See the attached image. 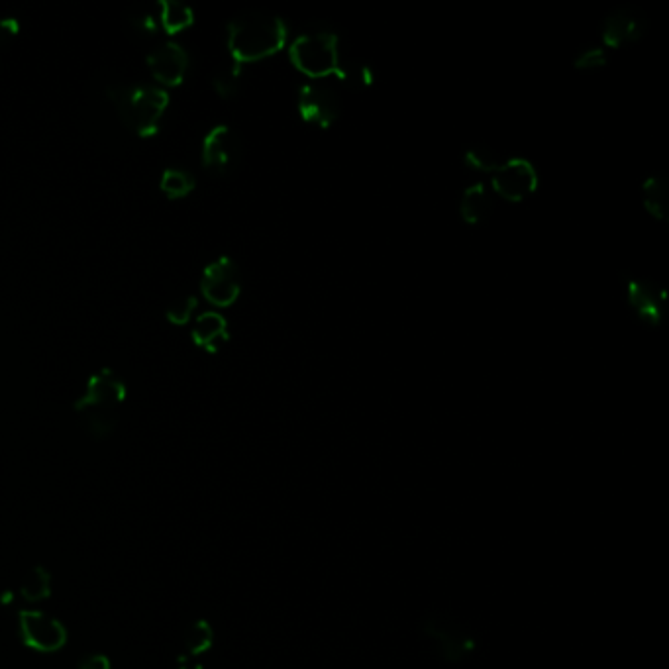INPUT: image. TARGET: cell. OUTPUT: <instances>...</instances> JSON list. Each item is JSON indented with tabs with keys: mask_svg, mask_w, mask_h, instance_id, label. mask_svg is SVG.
I'll return each instance as SVG.
<instances>
[{
	"mask_svg": "<svg viewBox=\"0 0 669 669\" xmlns=\"http://www.w3.org/2000/svg\"><path fill=\"white\" fill-rule=\"evenodd\" d=\"M287 44V26L279 16L246 12L228 24V52L238 65L256 63L281 52Z\"/></svg>",
	"mask_w": 669,
	"mask_h": 669,
	"instance_id": "6da1fadb",
	"label": "cell"
},
{
	"mask_svg": "<svg viewBox=\"0 0 669 669\" xmlns=\"http://www.w3.org/2000/svg\"><path fill=\"white\" fill-rule=\"evenodd\" d=\"M124 399V381L110 369H103L89 377L85 393L75 403V411L85 418L91 436L103 440L114 432Z\"/></svg>",
	"mask_w": 669,
	"mask_h": 669,
	"instance_id": "7a4b0ae2",
	"label": "cell"
},
{
	"mask_svg": "<svg viewBox=\"0 0 669 669\" xmlns=\"http://www.w3.org/2000/svg\"><path fill=\"white\" fill-rule=\"evenodd\" d=\"M108 99L114 104L122 124L142 138L157 134L161 116L169 104L167 93L154 85L114 87L108 91Z\"/></svg>",
	"mask_w": 669,
	"mask_h": 669,
	"instance_id": "3957f363",
	"label": "cell"
},
{
	"mask_svg": "<svg viewBox=\"0 0 669 669\" xmlns=\"http://www.w3.org/2000/svg\"><path fill=\"white\" fill-rule=\"evenodd\" d=\"M293 65L309 79L342 77L340 36L328 30H312L297 36L289 48Z\"/></svg>",
	"mask_w": 669,
	"mask_h": 669,
	"instance_id": "277c9868",
	"label": "cell"
},
{
	"mask_svg": "<svg viewBox=\"0 0 669 669\" xmlns=\"http://www.w3.org/2000/svg\"><path fill=\"white\" fill-rule=\"evenodd\" d=\"M491 179L495 193L509 203H520L538 189V171L524 157L501 161V165L491 173Z\"/></svg>",
	"mask_w": 669,
	"mask_h": 669,
	"instance_id": "5b68a950",
	"label": "cell"
},
{
	"mask_svg": "<svg viewBox=\"0 0 669 669\" xmlns=\"http://www.w3.org/2000/svg\"><path fill=\"white\" fill-rule=\"evenodd\" d=\"M201 291L206 301L216 307H230L242 291V277L236 261L228 256L208 263L201 279Z\"/></svg>",
	"mask_w": 669,
	"mask_h": 669,
	"instance_id": "8992f818",
	"label": "cell"
},
{
	"mask_svg": "<svg viewBox=\"0 0 669 669\" xmlns=\"http://www.w3.org/2000/svg\"><path fill=\"white\" fill-rule=\"evenodd\" d=\"M18 634L28 648L44 654L61 650L67 642V630L63 624L38 611H20Z\"/></svg>",
	"mask_w": 669,
	"mask_h": 669,
	"instance_id": "52a82bcc",
	"label": "cell"
},
{
	"mask_svg": "<svg viewBox=\"0 0 669 669\" xmlns=\"http://www.w3.org/2000/svg\"><path fill=\"white\" fill-rule=\"evenodd\" d=\"M650 20L646 12L636 6H618L603 22L601 38L607 48L634 44L648 34Z\"/></svg>",
	"mask_w": 669,
	"mask_h": 669,
	"instance_id": "ba28073f",
	"label": "cell"
},
{
	"mask_svg": "<svg viewBox=\"0 0 669 669\" xmlns=\"http://www.w3.org/2000/svg\"><path fill=\"white\" fill-rule=\"evenodd\" d=\"M299 114L307 124H314L322 130L330 128L342 112V103L338 93L328 85L310 83L299 93Z\"/></svg>",
	"mask_w": 669,
	"mask_h": 669,
	"instance_id": "9c48e42d",
	"label": "cell"
},
{
	"mask_svg": "<svg viewBox=\"0 0 669 669\" xmlns=\"http://www.w3.org/2000/svg\"><path fill=\"white\" fill-rule=\"evenodd\" d=\"M242 157V140L226 124L214 126L203 140V165L214 173L230 171Z\"/></svg>",
	"mask_w": 669,
	"mask_h": 669,
	"instance_id": "30bf717a",
	"label": "cell"
},
{
	"mask_svg": "<svg viewBox=\"0 0 669 669\" xmlns=\"http://www.w3.org/2000/svg\"><path fill=\"white\" fill-rule=\"evenodd\" d=\"M155 81L167 87L179 85L189 69V53L175 42H161L146 57Z\"/></svg>",
	"mask_w": 669,
	"mask_h": 669,
	"instance_id": "8fae6325",
	"label": "cell"
},
{
	"mask_svg": "<svg viewBox=\"0 0 669 669\" xmlns=\"http://www.w3.org/2000/svg\"><path fill=\"white\" fill-rule=\"evenodd\" d=\"M628 305L638 318L650 326H658L666 312V293L652 281L632 277L626 281Z\"/></svg>",
	"mask_w": 669,
	"mask_h": 669,
	"instance_id": "7c38bea8",
	"label": "cell"
},
{
	"mask_svg": "<svg viewBox=\"0 0 669 669\" xmlns=\"http://www.w3.org/2000/svg\"><path fill=\"white\" fill-rule=\"evenodd\" d=\"M424 634L434 642L438 654L452 664L462 662L475 648V640L465 630L454 624H442L440 620L434 618L426 620Z\"/></svg>",
	"mask_w": 669,
	"mask_h": 669,
	"instance_id": "4fadbf2b",
	"label": "cell"
},
{
	"mask_svg": "<svg viewBox=\"0 0 669 669\" xmlns=\"http://www.w3.org/2000/svg\"><path fill=\"white\" fill-rule=\"evenodd\" d=\"M191 338L199 348H205L208 352H216L220 342H226L230 338L228 334V322L222 314L208 310L197 316Z\"/></svg>",
	"mask_w": 669,
	"mask_h": 669,
	"instance_id": "5bb4252c",
	"label": "cell"
},
{
	"mask_svg": "<svg viewBox=\"0 0 669 669\" xmlns=\"http://www.w3.org/2000/svg\"><path fill=\"white\" fill-rule=\"evenodd\" d=\"M493 210V199L483 183L467 187L462 195L460 214L467 224H481Z\"/></svg>",
	"mask_w": 669,
	"mask_h": 669,
	"instance_id": "9a60e30c",
	"label": "cell"
},
{
	"mask_svg": "<svg viewBox=\"0 0 669 669\" xmlns=\"http://www.w3.org/2000/svg\"><path fill=\"white\" fill-rule=\"evenodd\" d=\"M642 201L650 216L656 220H666L669 210L668 179L664 175H652L642 185Z\"/></svg>",
	"mask_w": 669,
	"mask_h": 669,
	"instance_id": "2e32d148",
	"label": "cell"
},
{
	"mask_svg": "<svg viewBox=\"0 0 669 669\" xmlns=\"http://www.w3.org/2000/svg\"><path fill=\"white\" fill-rule=\"evenodd\" d=\"M20 597L28 603H40L52 595V573L46 567H32L20 581Z\"/></svg>",
	"mask_w": 669,
	"mask_h": 669,
	"instance_id": "e0dca14e",
	"label": "cell"
},
{
	"mask_svg": "<svg viewBox=\"0 0 669 669\" xmlns=\"http://www.w3.org/2000/svg\"><path fill=\"white\" fill-rule=\"evenodd\" d=\"M157 6H159L161 28L167 34H179L185 28H189L195 20L191 6H187L179 0H163V2H157Z\"/></svg>",
	"mask_w": 669,
	"mask_h": 669,
	"instance_id": "ac0fdd59",
	"label": "cell"
},
{
	"mask_svg": "<svg viewBox=\"0 0 669 669\" xmlns=\"http://www.w3.org/2000/svg\"><path fill=\"white\" fill-rule=\"evenodd\" d=\"M212 642H214V632H212V626L206 622V620H197L193 622L185 636H183V650H185V656L187 658H193V656H201L208 652L212 648Z\"/></svg>",
	"mask_w": 669,
	"mask_h": 669,
	"instance_id": "d6986e66",
	"label": "cell"
},
{
	"mask_svg": "<svg viewBox=\"0 0 669 669\" xmlns=\"http://www.w3.org/2000/svg\"><path fill=\"white\" fill-rule=\"evenodd\" d=\"M159 189L169 199H183L195 189V179L183 169H165L159 181Z\"/></svg>",
	"mask_w": 669,
	"mask_h": 669,
	"instance_id": "ffe728a7",
	"label": "cell"
},
{
	"mask_svg": "<svg viewBox=\"0 0 669 669\" xmlns=\"http://www.w3.org/2000/svg\"><path fill=\"white\" fill-rule=\"evenodd\" d=\"M240 83H242V65H238L236 61L220 67L212 79L216 93L224 99L234 97L240 91Z\"/></svg>",
	"mask_w": 669,
	"mask_h": 669,
	"instance_id": "44dd1931",
	"label": "cell"
},
{
	"mask_svg": "<svg viewBox=\"0 0 669 669\" xmlns=\"http://www.w3.org/2000/svg\"><path fill=\"white\" fill-rule=\"evenodd\" d=\"M501 157L499 154L489 148V146H471L465 152V163L475 169V171H483V173H493L499 165H501Z\"/></svg>",
	"mask_w": 669,
	"mask_h": 669,
	"instance_id": "7402d4cb",
	"label": "cell"
},
{
	"mask_svg": "<svg viewBox=\"0 0 669 669\" xmlns=\"http://www.w3.org/2000/svg\"><path fill=\"white\" fill-rule=\"evenodd\" d=\"M132 28H136L144 36H152L161 28V18H159V6H138L130 16H128Z\"/></svg>",
	"mask_w": 669,
	"mask_h": 669,
	"instance_id": "603a6c76",
	"label": "cell"
},
{
	"mask_svg": "<svg viewBox=\"0 0 669 669\" xmlns=\"http://www.w3.org/2000/svg\"><path fill=\"white\" fill-rule=\"evenodd\" d=\"M199 307V301L197 297L193 295H187V297H181V299H175L169 307H167V320L171 324H177V326H183L191 320L193 312Z\"/></svg>",
	"mask_w": 669,
	"mask_h": 669,
	"instance_id": "cb8c5ba5",
	"label": "cell"
},
{
	"mask_svg": "<svg viewBox=\"0 0 669 669\" xmlns=\"http://www.w3.org/2000/svg\"><path fill=\"white\" fill-rule=\"evenodd\" d=\"M607 61H609V57H607L605 48H597V46H593V48H587V50H583V52L579 53V55L575 57L573 65H575V69L591 71V69L605 67Z\"/></svg>",
	"mask_w": 669,
	"mask_h": 669,
	"instance_id": "d4e9b609",
	"label": "cell"
},
{
	"mask_svg": "<svg viewBox=\"0 0 669 669\" xmlns=\"http://www.w3.org/2000/svg\"><path fill=\"white\" fill-rule=\"evenodd\" d=\"M20 32V24L14 18H2L0 20V44H6Z\"/></svg>",
	"mask_w": 669,
	"mask_h": 669,
	"instance_id": "484cf974",
	"label": "cell"
},
{
	"mask_svg": "<svg viewBox=\"0 0 669 669\" xmlns=\"http://www.w3.org/2000/svg\"><path fill=\"white\" fill-rule=\"evenodd\" d=\"M79 669H110V662H108V658H104L101 654H97V656H89V658H85V660L81 662Z\"/></svg>",
	"mask_w": 669,
	"mask_h": 669,
	"instance_id": "4316f807",
	"label": "cell"
},
{
	"mask_svg": "<svg viewBox=\"0 0 669 669\" xmlns=\"http://www.w3.org/2000/svg\"><path fill=\"white\" fill-rule=\"evenodd\" d=\"M12 597H14V595H12L10 591H6V593L0 597V603H2V605H8V603L12 601Z\"/></svg>",
	"mask_w": 669,
	"mask_h": 669,
	"instance_id": "83f0119b",
	"label": "cell"
},
{
	"mask_svg": "<svg viewBox=\"0 0 669 669\" xmlns=\"http://www.w3.org/2000/svg\"><path fill=\"white\" fill-rule=\"evenodd\" d=\"M179 669H205L203 666H199V664H189V662H185L183 666Z\"/></svg>",
	"mask_w": 669,
	"mask_h": 669,
	"instance_id": "f1b7e54d",
	"label": "cell"
}]
</instances>
